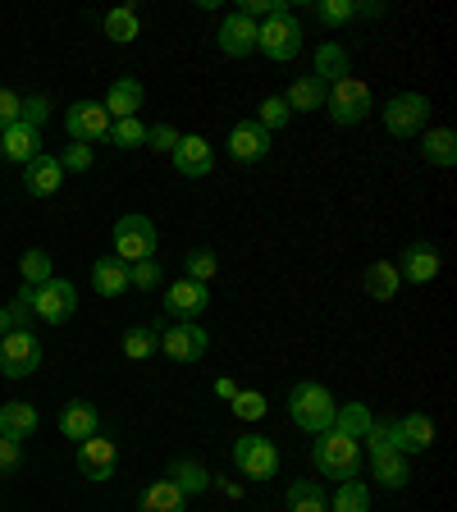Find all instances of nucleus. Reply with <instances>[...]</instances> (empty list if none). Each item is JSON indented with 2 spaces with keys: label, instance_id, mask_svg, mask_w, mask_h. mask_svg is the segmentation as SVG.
Masks as SVG:
<instances>
[{
  "label": "nucleus",
  "instance_id": "nucleus-1",
  "mask_svg": "<svg viewBox=\"0 0 457 512\" xmlns=\"http://www.w3.org/2000/svg\"><path fill=\"white\" fill-rule=\"evenodd\" d=\"M362 453L366 448L357 444V439L339 435V430H320L316 444H311V462L320 467L325 480H357V471H362Z\"/></svg>",
  "mask_w": 457,
  "mask_h": 512
},
{
  "label": "nucleus",
  "instance_id": "nucleus-2",
  "mask_svg": "<svg viewBox=\"0 0 457 512\" xmlns=\"http://www.w3.org/2000/svg\"><path fill=\"white\" fill-rule=\"evenodd\" d=\"M334 412H339L334 394L325 389V384H316V380H302L298 389L288 394V416H293V426L307 430V435L334 430Z\"/></svg>",
  "mask_w": 457,
  "mask_h": 512
},
{
  "label": "nucleus",
  "instance_id": "nucleus-3",
  "mask_svg": "<svg viewBox=\"0 0 457 512\" xmlns=\"http://www.w3.org/2000/svg\"><path fill=\"white\" fill-rule=\"evenodd\" d=\"M325 110H330V119L334 124H362L366 115L375 110V96H371V87L362 83L357 74H348V78H339L334 87H325Z\"/></svg>",
  "mask_w": 457,
  "mask_h": 512
},
{
  "label": "nucleus",
  "instance_id": "nucleus-4",
  "mask_svg": "<svg viewBox=\"0 0 457 512\" xmlns=\"http://www.w3.org/2000/svg\"><path fill=\"white\" fill-rule=\"evenodd\" d=\"M42 366V343L32 330H10L0 339V375L5 380H28Z\"/></svg>",
  "mask_w": 457,
  "mask_h": 512
},
{
  "label": "nucleus",
  "instance_id": "nucleus-5",
  "mask_svg": "<svg viewBox=\"0 0 457 512\" xmlns=\"http://www.w3.org/2000/svg\"><path fill=\"white\" fill-rule=\"evenodd\" d=\"M256 51L270 55V60H293L302 51V23L293 14H275V19L256 23Z\"/></svg>",
  "mask_w": 457,
  "mask_h": 512
},
{
  "label": "nucleus",
  "instance_id": "nucleus-6",
  "mask_svg": "<svg viewBox=\"0 0 457 512\" xmlns=\"http://www.w3.org/2000/svg\"><path fill=\"white\" fill-rule=\"evenodd\" d=\"M115 256L124 266H138V261H151L156 256V224L147 215H124L115 224Z\"/></svg>",
  "mask_w": 457,
  "mask_h": 512
},
{
  "label": "nucleus",
  "instance_id": "nucleus-7",
  "mask_svg": "<svg viewBox=\"0 0 457 512\" xmlns=\"http://www.w3.org/2000/svg\"><path fill=\"white\" fill-rule=\"evenodd\" d=\"M426 119H430V96H421V92H398L384 106V128L394 138H416L426 128Z\"/></svg>",
  "mask_w": 457,
  "mask_h": 512
},
{
  "label": "nucleus",
  "instance_id": "nucleus-8",
  "mask_svg": "<svg viewBox=\"0 0 457 512\" xmlns=\"http://www.w3.org/2000/svg\"><path fill=\"white\" fill-rule=\"evenodd\" d=\"M234 467L243 471L247 480H270L279 471V448L275 439L266 435H243L234 444Z\"/></svg>",
  "mask_w": 457,
  "mask_h": 512
},
{
  "label": "nucleus",
  "instance_id": "nucleus-9",
  "mask_svg": "<svg viewBox=\"0 0 457 512\" xmlns=\"http://www.w3.org/2000/svg\"><path fill=\"white\" fill-rule=\"evenodd\" d=\"M78 311V288L69 279H46L42 288H32V316H42L46 325H64Z\"/></svg>",
  "mask_w": 457,
  "mask_h": 512
},
{
  "label": "nucleus",
  "instance_id": "nucleus-10",
  "mask_svg": "<svg viewBox=\"0 0 457 512\" xmlns=\"http://www.w3.org/2000/svg\"><path fill=\"white\" fill-rule=\"evenodd\" d=\"M206 348H211V334L197 320H179L170 330H160V352L174 357V362H202Z\"/></svg>",
  "mask_w": 457,
  "mask_h": 512
},
{
  "label": "nucleus",
  "instance_id": "nucleus-11",
  "mask_svg": "<svg viewBox=\"0 0 457 512\" xmlns=\"http://www.w3.org/2000/svg\"><path fill=\"white\" fill-rule=\"evenodd\" d=\"M110 124H115V119L106 115L101 101H74V106L64 110V128H69V138L83 142V147L87 142H106Z\"/></svg>",
  "mask_w": 457,
  "mask_h": 512
},
{
  "label": "nucleus",
  "instance_id": "nucleus-12",
  "mask_svg": "<svg viewBox=\"0 0 457 512\" xmlns=\"http://www.w3.org/2000/svg\"><path fill=\"white\" fill-rule=\"evenodd\" d=\"M389 439H394V453H426L430 444H435V421L421 412H407L398 416V421H389Z\"/></svg>",
  "mask_w": 457,
  "mask_h": 512
},
{
  "label": "nucleus",
  "instance_id": "nucleus-13",
  "mask_svg": "<svg viewBox=\"0 0 457 512\" xmlns=\"http://www.w3.org/2000/svg\"><path fill=\"white\" fill-rule=\"evenodd\" d=\"M165 316L174 320H197L206 307H211V288L206 284H192V279H174L170 288H165Z\"/></svg>",
  "mask_w": 457,
  "mask_h": 512
},
{
  "label": "nucleus",
  "instance_id": "nucleus-14",
  "mask_svg": "<svg viewBox=\"0 0 457 512\" xmlns=\"http://www.w3.org/2000/svg\"><path fill=\"white\" fill-rule=\"evenodd\" d=\"M229 156L238 160V165H256V160L270 156V133L256 119H238L234 128H229Z\"/></svg>",
  "mask_w": 457,
  "mask_h": 512
},
{
  "label": "nucleus",
  "instance_id": "nucleus-15",
  "mask_svg": "<svg viewBox=\"0 0 457 512\" xmlns=\"http://www.w3.org/2000/svg\"><path fill=\"white\" fill-rule=\"evenodd\" d=\"M115 467H119L115 439L92 435V439H83V444H78V471H83L87 480H110V476H115Z\"/></svg>",
  "mask_w": 457,
  "mask_h": 512
},
{
  "label": "nucleus",
  "instance_id": "nucleus-16",
  "mask_svg": "<svg viewBox=\"0 0 457 512\" xmlns=\"http://www.w3.org/2000/svg\"><path fill=\"white\" fill-rule=\"evenodd\" d=\"M174 170H179L183 179H211V170H215L211 142L197 138V133H183L179 147H174Z\"/></svg>",
  "mask_w": 457,
  "mask_h": 512
},
{
  "label": "nucleus",
  "instance_id": "nucleus-17",
  "mask_svg": "<svg viewBox=\"0 0 457 512\" xmlns=\"http://www.w3.org/2000/svg\"><path fill=\"white\" fill-rule=\"evenodd\" d=\"M435 275H439V247L435 243L407 247L403 261H398V279H407V284H430Z\"/></svg>",
  "mask_w": 457,
  "mask_h": 512
},
{
  "label": "nucleus",
  "instance_id": "nucleus-18",
  "mask_svg": "<svg viewBox=\"0 0 457 512\" xmlns=\"http://www.w3.org/2000/svg\"><path fill=\"white\" fill-rule=\"evenodd\" d=\"M0 156L14 160V165H28V160L42 156V128H28V124H14L0 133Z\"/></svg>",
  "mask_w": 457,
  "mask_h": 512
},
{
  "label": "nucleus",
  "instance_id": "nucleus-19",
  "mask_svg": "<svg viewBox=\"0 0 457 512\" xmlns=\"http://www.w3.org/2000/svg\"><path fill=\"white\" fill-rule=\"evenodd\" d=\"M220 51L234 55V60H247V55L256 51V23L247 19V14H229V19L220 23Z\"/></svg>",
  "mask_w": 457,
  "mask_h": 512
},
{
  "label": "nucleus",
  "instance_id": "nucleus-20",
  "mask_svg": "<svg viewBox=\"0 0 457 512\" xmlns=\"http://www.w3.org/2000/svg\"><path fill=\"white\" fill-rule=\"evenodd\" d=\"M64 183V170H60V156H37L23 165V188H28V197H51L55 188Z\"/></svg>",
  "mask_w": 457,
  "mask_h": 512
},
{
  "label": "nucleus",
  "instance_id": "nucleus-21",
  "mask_svg": "<svg viewBox=\"0 0 457 512\" xmlns=\"http://www.w3.org/2000/svg\"><path fill=\"white\" fill-rule=\"evenodd\" d=\"M142 101H147V92H142L138 78H115L106 92V115L110 119H138Z\"/></svg>",
  "mask_w": 457,
  "mask_h": 512
},
{
  "label": "nucleus",
  "instance_id": "nucleus-22",
  "mask_svg": "<svg viewBox=\"0 0 457 512\" xmlns=\"http://www.w3.org/2000/svg\"><path fill=\"white\" fill-rule=\"evenodd\" d=\"M138 512H188V494H183L170 476L151 480L147 490H142V499H138Z\"/></svg>",
  "mask_w": 457,
  "mask_h": 512
},
{
  "label": "nucleus",
  "instance_id": "nucleus-23",
  "mask_svg": "<svg viewBox=\"0 0 457 512\" xmlns=\"http://www.w3.org/2000/svg\"><path fill=\"white\" fill-rule=\"evenodd\" d=\"M60 435L64 439H92V435H101V416H96V407L92 403H64V412H60Z\"/></svg>",
  "mask_w": 457,
  "mask_h": 512
},
{
  "label": "nucleus",
  "instance_id": "nucleus-24",
  "mask_svg": "<svg viewBox=\"0 0 457 512\" xmlns=\"http://www.w3.org/2000/svg\"><path fill=\"white\" fill-rule=\"evenodd\" d=\"M37 426H42V416H37V407H28V403H5L0 407V435L5 439H28V435H37Z\"/></svg>",
  "mask_w": 457,
  "mask_h": 512
},
{
  "label": "nucleus",
  "instance_id": "nucleus-25",
  "mask_svg": "<svg viewBox=\"0 0 457 512\" xmlns=\"http://www.w3.org/2000/svg\"><path fill=\"white\" fill-rule=\"evenodd\" d=\"M348 74H352L348 51H343L339 42H325V46H320V51H316V74H311V78H316L320 87H334L339 78H348Z\"/></svg>",
  "mask_w": 457,
  "mask_h": 512
},
{
  "label": "nucleus",
  "instance_id": "nucleus-26",
  "mask_svg": "<svg viewBox=\"0 0 457 512\" xmlns=\"http://www.w3.org/2000/svg\"><path fill=\"white\" fill-rule=\"evenodd\" d=\"M92 288L101 293V298H119V293H128V266L119 261V256H101L92 266Z\"/></svg>",
  "mask_w": 457,
  "mask_h": 512
},
{
  "label": "nucleus",
  "instance_id": "nucleus-27",
  "mask_svg": "<svg viewBox=\"0 0 457 512\" xmlns=\"http://www.w3.org/2000/svg\"><path fill=\"white\" fill-rule=\"evenodd\" d=\"M288 512H330V494L320 490V480H293L288 485Z\"/></svg>",
  "mask_w": 457,
  "mask_h": 512
},
{
  "label": "nucleus",
  "instance_id": "nucleus-28",
  "mask_svg": "<svg viewBox=\"0 0 457 512\" xmlns=\"http://www.w3.org/2000/svg\"><path fill=\"white\" fill-rule=\"evenodd\" d=\"M170 480L179 485L183 494H202V490H211V471L202 467V462H192V458H174L170 462Z\"/></svg>",
  "mask_w": 457,
  "mask_h": 512
},
{
  "label": "nucleus",
  "instance_id": "nucleus-29",
  "mask_svg": "<svg viewBox=\"0 0 457 512\" xmlns=\"http://www.w3.org/2000/svg\"><path fill=\"white\" fill-rule=\"evenodd\" d=\"M421 151H426L430 165L448 170V165H457V133L453 128H430L426 142H421Z\"/></svg>",
  "mask_w": 457,
  "mask_h": 512
},
{
  "label": "nucleus",
  "instance_id": "nucleus-30",
  "mask_svg": "<svg viewBox=\"0 0 457 512\" xmlns=\"http://www.w3.org/2000/svg\"><path fill=\"white\" fill-rule=\"evenodd\" d=\"M398 288H403V279H398L394 261H375V266H366V293H371L375 302H389Z\"/></svg>",
  "mask_w": 457,
  "mask_h": 512
},
{
  "label": "nucleus",
  "instance_id": "nucleus-31",
  "mask_svg": "<svg viewBox=\"0 0 457 512\" xmlns=\"http://www.w3.org/2000/svg\"><path fill=\"white\" fill-rule=\"evenodd\" d=\"M371 407L366 403H343L339 412H334V430H339V435H348V439H357V444H362V435L366 430H371Z\"/></svg>",
  "mask_w": 457,
  "mask_h": 512
},
{
  "label": "nucleus",
  "instance_id": "nucleus-32",
  "mask_svg": "<svg viewBox=\"0 0 457 512\" xmlns=\"http://www.w3.org/2000/svg\"><path fill=\"white\" fill-rule=\"evenodd\" d=\"M101 28H106V37L110 42H138V32H142V19H138V10H128V5H119V10H110L106 19H101Z\"/></svg>",
  "mask_w": 457,
  "mask_h": 512
},
{
  "label": "nucleus",
  "instance_id": "nucleus-33",
  "mask_svg": "<svg viewBox=\"0 0 457 512\" xmlns=\"http://www.w3.org/2000/svg\"><path fill=\"white\" fill-rule=\"evenodd\" d=\"M375 480H380L384 490H403L407 480H412V467H407L403 453H394V448H389V453H380V458H375Z\"/></svg>",
  "mask_w": 457,
  "mask_h": 512
},
{
  "label": "nucleus",
  "instance_id": "nucleus-34",
  "mask_svg": "<svg viewBox=\"0 0 457 512\" xmlns=\"http://www.w3.org/2000/svg\"><path fill=\"white\" fill-rule=\"evenodd\" d=\"M156 352H160V330L156 325H133V330L124 334V357L147 362V357H156Z\"/></svg>",
  "mask_w": 457,
  "mask_h": 512
},
{
  "label": "nucleus",
  "instance_id": "nucleus-35",
  "mask_svg": "<svg viewBox=\"0 0 457 512\" xmlns=\"http://www.w3.org/2000/svg\"><path fill=\"white\" fill-rule=\"evenodd\" d=\"M330 512H371V490H366L362 480H339Z\"/></svg>",
  "mask_w": 457,
  "mask_h": 512
},
{
  "label": "nucleus",
  "instance_id": "nucleus-36",
  "mask_svg": "<svg viewBox=\"0 0 457 512\" xmlns=\"http://www.w3.org/2000/svg\"><path fill=\"white\" fill-rule=\"evenodd\" d=\"M284 101H288V110H320L325 106V87H320L311 74H302V78H293Z\"/></svg>",
  "mask_w": 457,
  "mask_h": 512
},
{
  "label": "nucleus",
  "instance_id": "nucleus-37",
  "mask_svg": "<svg viewBox=\"0 0 457 512\" xmlns=\"http://www.w3.org/2000/svg\"><path fill=\"white\" fill-rule=\"evenodd\" d=\"M183 266H188L192 284H206V288H211V279L220 275V256H215L211 247H192V252L183 256Z\"/></svg>",
  "mask_w": 457,
  "mask_h": 512
},
{
  "label": "nucleus",
  "instance_id": "nucleus-38",
  "mask_svg": "<svg viewBox=\"0 0 457 512\" xmlns=\"http://www.w3.org/2000/svg\"><path fill=\"white\" fill-rule=\"evenodd\" d=\"M106 142H110V147H119V151L147 147V124H142V119H115V124H110V133H106Z\"/></svg>",
  "mask_w": 457,
  "mask_h": 512
},
{
  "label": "nucleus",
  "instance_id": "nucleus-39",
  "mask_svg": "<svg viewBox=\"0 0 457 512\" xmlns=\"http://www.w3.org/2000/svg\"><path fill=\"white\" fill-rule=\"evenodd\" d=\"M19 275H23V284H28V288H42L46 279H55V275H51V256H46L42 247L23 252V256H19Z\"/></svg>",
  "mask_w": 457,
  "mask_h": 512
},
{
  "label": "nucleus",
  "instance_id": "nucleus-40",
  "mask_svg": "<svg viewBox=\"0 0 457 512\" xmlns=\"http://www.w3.org/2000/svg\"><path fill=\"white\" fill-rule=\"evenodd\" d=\"M311 10H316V19L325 23V28H343L348 19H357V0H311Z\"/></svg>",
  "mask_w": 457,
  "mask_h": 512
},
{
  "label": "nucleus",
  "instance_id": "nucleus-41",
  "mask_svg": "<svg viewBox=\"0 0 457 512\" xmlns=\"http://www.w3.org/2000/svg\"><path fill=\"white\" fill-rule=\"evenodd\" d=\"M266 412H270L266 394H256V389H238L234 394V416L238 421H261Z\"/></svg>",
  "mask_w": 457,
  "mask_h": 512
},
{
  "label": "nucleus",
  "instance_id": "nucleus-42",
  "mask_svg": "<svg viewBox=\"0 0 457 512\" xmlns=\"http://www.w3.org/2000/svg\"><path fill=\"white\" fill-rule=\"evenodd\" d=\"M288 115H293V110H288L284 96H266V101H261V115H256V124L270 133V128H284Z\"/></svg>",
  "mask_w": 457,
  "mask_h": 512
},
{
  "label": "nucleus",
  "instance_id": "nucleus-43",
  "mask_svg": "<svg viewBox=\"0 0 457 512\" xmlns=\"http://www.w3.org/2000/svg\"><path fill=\"white\" fill-rule=\"evenodd\" d=\"M138 284L142 293H151V288L165 284V270L156 266V261H138V266H128V288Z\"/></svg>",
  "mask_w": 457,
  "mask_h": 512
},
{
  "label": "nucleus",
  "instance_id": "nucleus-44",
  "mask_svg": "<svg viewBox=\"0 0 457 512\" xmlns=\"http://www.w3.org/2000/svg\"><path fill=\"white\" fill-rule=\"evenodd\" d=\"M23 119V96L10 92V87H0V133L5 128H14Z\"/></svg>",
  "mask_w": 457,
  "mask_h": 512
},
{
  "label": "nucleus",
  "instance_id": "nucleus-45",
  "mask_svg": "<svg viewBox=\"0 0 457 512\" xmlns=\"http://www.w3.org/2000/svg\"><path fill=\"white\" fill-rule=\"evenodd\" d=\"M5 311H10V330H28V316H32V288L23 284L19 293H14V302H10V307H5Z\"/></svg>",
  "mask_w": 457,
  "mask_h": 512
},
{
  "label": "nucleus",
  "instance_id": "nucleus-46",
  "mask_svg": "<svg viewBox=\"0 0 457 512\" xmlns=\"http://www.w3.org/2000/svg\"><path fill=\"white\" fill-rule=\"evenodd\" d=\"M179 138H183V133H179L174 124H156V128H147V147H151V151H170V156H174Z\"/></svg>",
  "mask_w": 457,
  "mask_h": 512
},
{
  "label": "nucleus",
  "instance_id": "nucleus-47",
  "mask_svg": "<svg viewBox=\"0 0 457 512\" xmlns=\"http://www.w3.org/2000/svg\"><path fill=\"white\" fill-rule=\"evenodd\" d=\"M60 170H69V174H87V170H92V147H83V142H74V147H64Z\"/></svg>",
  "mask_w": 457,
  "mask_h": 512
},
{
  "label": "nucleus",
  "instance_id": "nucleus-48",
  "mask_svg": "<svg viewBox=\"0 0 457 512\" xmlns=\"http://www.w3.org/2000/svg\"><path fill=\"white\" fill-rule=\"evenodd\" d=\"M362 444L371 448V458H380V453H389L394 448V439H389V421H371V430L362 435Z\"/></svg>",
  "mask_w": 457,
  "mask_h": 512
},
{
  "label": "nucleus",
  "instance_id": "nucleus-49",
  "mask_svg": "<svg viewBox=\"0 0 457 512\" xmlns=\"http://www.w3.org/2000/svg\"><path fill=\"white\" fill-rule=\"evenodd\" d=\"M19 467H23V448H19V439H5V435H0V476H14Z\"/></svg>",
  "mask_w": 457,
  "mask_h": 512
},
{
  "label": "nucleus",
  "instance_id": "nucleus-50",
  "mask_svg": "<svg viewBox=\"0 0 457 512\" xmlns=\"http://www.w3.org/2000/svg\"><path fill=\"white\" fill-rule=\"evenodd\" d=\"M46 115H51V101H46V96H28V101H23V119H19V124L42 128Z\"/></svg>",
  "mask_w": 457,
  "mask_h": 512
},
{
  "label": "nucleus",
  "instance_id": "nucleus-51",
  "mask_svg": "<svg viewBox=\"0 0 457 512\" xmlns=\"http://www.w3.org/2000/svg\"><path fill=\"white\" fill-rule=\"evenodd\" d=\"M238 14H247V19L256 23V14H261V19H275V14H288V5H279V0H243Z\"/></svg>",
  "mask_w": 457,
  "mask_h": 512
},
{
  "label": "nucleus",
  "instance_id": "nucleus-52",
  "mask_svg": "<svg viewBox=\"0 0 457 512\" xmlns=\"http://www.w3.org/2000/svg\"><path fill=\"white\" fill-rule=\"evenodd\" d=\"M234 394H238V384H234V380H215V398L234 403Z\"/></svg>",
  "mask_w": 457,
  "mask_h": 512
},
{
  "label": "nucleus",
  "instance_id": "nucleus-53",
  "mask_svg": "<svg viewBox=\"0 0 457 512\" xmlns=\"http://www.w3.org/2000/svg\"><path fill=\"white\" fill-rule=\"evenodd\" d=\"M352 14H366V19H380V14H384V5H380V0H366V5H357V10H352Z\"/></svg>",
  "mask_w": 457,
  "mask_h": 512
},
{
  "label": "nucleus",
  "instance_id": "nucleus-54",
  "mask_svg": "<svg viewBox=\"0 0 457 512\" xmlns=\"http://www.w3.org/2000/svg\"><path fill=\"white\" fill-rule=\"evenodd\" d=\"M5 334H10V311L0 307V339H5Z\"/></svg>",
  "mask_w": 457,
  "mask_h": 512
}]
</instances>
